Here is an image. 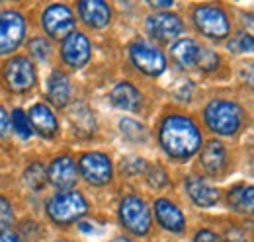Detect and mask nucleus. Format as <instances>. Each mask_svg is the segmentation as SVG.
<instances>
[{
    "instance_id": "obj_1",
    "label": "nucleus",
    "mask_w": 254,
    "mask_h": 242,
    "mask_svg": "<svg viewBox=\"0 0 254 242\" xmlns=\"http://www.w3.org/2000/svg\"><path fill=\"white\" fill-rule=\"evenodd\" d=\"M157 139L160 151L174 162L191 160L193 156H197L205 143L203 131L197 121L182 112L168 114L160 120Z\"/></svg>"
},
{
    "instance_id": "obj_2",
    "label": "nucleus",
    "mask_w": 254,
    "mask_h": 242,
    "mask_svg": "<svg viewBox=\"0 0 254 242\" xmlns=\"http://www.w3.org/2000/svg\"><path fill=\"white\" fill-rule=\"evenodd\" d=\"M201 120L215 139H235L247 129L249 112L239 100L211 98L201 110Z\"/></svg>"
},
{
    "instance_id": "obj_3",
    "label": "nucleus",
    "mask_w": 254,
    "mask_h": 242,
    "mask_svg": "<svg viewBox=\"0 0 254 242\" xmlns=\"http://www.w3.org/2000/svg\"><path fill=\"white\" fill-rule=\"evenodd\" d=\"M191 26L197 35L207 41L221 43L233 35V16L225 4L217 2H201L193 4L190 10Z\"/></svg>"
},
{
    "instance_id": "obj_4",
    "label": "nucleus",
    "mask_w": 254,
    "mask_h": 242,
    "mask_svg": "<svg viewBox=\"0 0 254 242\" xmlns=\"http://www.w3.org/2000/svg\"><path fill=\"white\" fill-rule=\"evenodd\" d=\"M118 219L120 225L129 235L137 239H145L153 231V211L147 199L139 193H127L120 199L118 205Z\"/></svg>"
},
{
    "instance_id": "obj_5",
    "label": "nucleus",
    "mask_w": 254,
    "mask_h": 242,
    "mask_svg": "<svg viewBox=\"0 0 254 242\" xmlns=\"http://www.w3.org/2000/svg\"><path fill=\"white\" fill-rule=\"evenodd\" d=\"M90 211V201L86 195L78 189H66V191H57L47 199L45 213L47 217L57 223V225H70L86 217Z\"/></svg>"
},
{
    "instance_id": "obj_6",
    "label": "nucleus",
    "mask_w": 254,
    "mask_h": 242,
    "mask_svg": "<svg viewBox=\"0 0 254 242\" xmlns=\"http://www.w3.org/2000/svg\"><path fill=\"white\" fill-rule=\"evenodd\" d=\"M129 62L145 76L159 78L168 68V57L157 43L149 39H135L127 47Z\"/></svg>"
},
{
    "instance_id": "obj_7",
    "label": "nucleus",
    "mask_w": 254,
    "mask_h": 242,
    "mask_svg": "<svg viewBox=\"0 0 254 242\" xmlns=\"http://www.w3.org/2000/svg\"><path fill=\"white\" fill-rule=\"evenodd\" d=\"M145 31L153 39V43L164 45V43H172V41L180 39L186 31V24H184L182 16L172 10L151 12L145 18Z\"/></svg>"
},
{
    "instance_id": "obj_8",
    "label": "nucleus",
    "mask_w": 254,
    "mask_h": 242,
    "mask_svg": "<svg viewBox=\"0 0 254 242\" xmlns=\"http://www.w3.org/2000/svg\"><path fill=\"white\" fill-rule=\"evenodd\" d=\"M76 166H78V178H82L88 185H96V187L108 185L116 174L110 154L100 151H88L80 154Z\"/></svg>"
},
{
    "instance_id": "obj_9",
    "label": "nucleus",
    "mask_w": 254,
    "mask_h": 242,
    "mask_svg": "<svg viewBox=\"0 0 254 242\" xmlns=\"http://www.w3.org/2000/svg\"><path fill=\"white\" fill-rule=\"evenodd\" d=\"M197 162H199V168H201V176H205L207 180L209 178H223L229 168H231V162H233V156L229 147L225 145V141L221 139H207L201 147V151L197 152Z\"/></svg>"
},
{
    "instance_id": "obj_10",
    "label": "nucleus",
    "mask_w": 254,
    "mask_h": 242,
    "mask_svg": "<svg viewBox=\"0 0 254 242\" xmlns=\"http://www.w3.org/2000/svg\"><path fill=\"white\" fill-rule=\"evenodd\" d=\"M43 30L51 39L63 41L76 28V14L68 4H49L43 10Z\"/></svg>"
},
{
    "instance_id": "obj_11",
    "label": "nucleus",
    "mask_w": 254,
    "mask_h": 242,
    "mask_svg": "<svg viewBox=\"0 0 254 242\" xmlns=\"http://www.w3.org/2000/svg\"><path fill=\"white\" fill-rule=\"evenodd\" d=\"M92 59V41L84 31L74 30L61 41V60L68 68L78 70Z\"/></svg>"
},
{
    "instance_id": "obj_12",
    "label": "nucleus",
    "mask_w": 254,
    "mask_h": 242,
    "mask_svg": "<svg viewBox=\"0 0 254 242\" xmlns=\"http://www.w3.org/2000/svg\"><path fill=\"white\" fill-rule=\"evenodd\" d=\"M26 30V18L20 12H0V55L14 53L24 43Z\"/></svg>"
},
{
    "instance_id": "obj_13",
    "label": "nucleus",
    "mask_w": 254,
    "mask_h": 242,
    "mask_svg": "<svg viewBox=\"0 0 254 242\" xmlns=\"http://www.w3.org/2000/svg\"><path fill=\"white\" fill-rule=\"evenodd\" d=\"M153 221H157L162 231L172 235H184L188 229V219L182 207L170 197H157L153 201Z\"/></svg>"
},
{
    "instance_id": "obj_14",
    "label": "nucleus",
    "mask_w": 254,
    "mask_h": 242,
    "mask_svg": "<svg viewBox=\"0 0 254 242\" xmlns=\"http://www.w3.org/2000/svg\"><path fill=\"white\" fill-rule=\"evenodd\" d=\"M184 193L188 195V199L195 207H201V209H211V207L219 205L223 199L221 189L217 185H213L201 174H188L186 176Z\"/></svg>"
},
{
    "instance_id": "obj_15",
    "label": "nucleus",
    "mask_w": 254,
    "mask_h": 242,
    "mask_svg": "<svg viewBox=\"0 0 254 242\" xmlns=\"http://www.w3.org/2000/svg\"><path fill=\"white\" fill-rule=\"evenodd\" d=\"M2 78L10 92L24 94L35 86V66L28 57H14L6 62Z\"/></svg>"
},
{
    "instance_id": "obj_16",
    "label": "nucleus",
    "mask_w": 254,
    "mask_h": 242,
    "mask_svg": "<svg viewBox=\"0 0 254 242\" xmlns=\"http://www.w3.org/2000/svg\"><path fill=\"white\" fill-rule=\"evenodd\" d=\"M47 182L57 187V191L74 189L78 182V166L70 154H59L51 160L47 168Z\"/></svg>"
},
{
    "instance_id": "obj_17",
    "label": "nucleus",
    "mask_w": 254,
    "mask_h": 242,
    "mask_svg": "<svg viewBox=\"0 0 254 242\" xmlns=\"http://www.w3.org/2000/svg\"><path fill=\"white\" fill-rule=\"evenodd\" d=\"M76 16L78 20L88 28V30L102 31L112 24L114 10L108 2L104 0H80L76 6Z\"/></svg>"
},
{
    "instance_id": "obj_18",
    "label": "nucleus",
    "mask_w": 254,
    "mask_h": 242,
    "mask_svg": "<svg viewBox=\"0 0 254 242\" xmlns=\"http://www.w3.org/2000/svg\"><path fill=\"white\" fill-rule=\"evenodd\" d=\"M225 205L241 217H254V183H235L223 193Z\"/></svg>"
},
{
    "instance_id": "obj_19",
    "label": "nucleus",
    "mask_w": 254,
    "mask_h": 242,
    "mask_svg": "<svg viewBox=\"0 0 254 242\" xmlns=\"http://www.w3.org/2000/svg\"><path fill=\"white\" fill-rule=\"evenodd\" d=\"M110 104L122 112H141L143 108V94L133 82H118L110 92Z\"/></svg>"
},
{
    "instance_id": "obj_20",
    "label": "nucleus",
    "mask_w": 254,
    "mask_h": 242,
    "mask_svg": "<svg viewBox=\"0 0 254 242\" xmlns=\"http://www.w3.org/2000/svg\"><path fill=\"white\" fill-rule=\"evenodd\" d=\"M201 43L195 41L193 37H180L170 43V59L180 68V70H191L195 68L197 55H199Z\"/></svg>"
},
{
    "instance_id": "obj_21",
    "label": "nucleus",
    "mask_w": 254,
    "mask_h": 242,
    "mask_svg": "<svg viewBox=\"0 0 254 242\" xmlns=\"http://www.w3.org/2000/svg\"><path fill=\"white\" fill-rule=\"evenodd\" d=\"M47 98L49 102L63 110L70 104V98H72V84H70V78L64 70H53L51 76H49V82H47Z\"/></svg>"
},
{
    "instance_id": "obj_22",
    "label": "nucleus",
    "mask_w": 254,
    "mask_h": 242,
    "mask_svg": "<svg viewBox=\"0 0 254 242\" xmlns=\"http://www.w3.org/2000/svg\"><path fill=\"white\" fill-rule=\"evenodd\" d=\"M30 125H32V129H35L45 139H53L59 133L57 116L45 104H35L32 108V112H30Z\"/></svg>"
},
{
    "instance_id": "obj_23",
    "label": "nucleus",
    "mask_w": 254,
    "mask_h": 242,
    "mask_svg": "<svg viewBox=\"0 0 254 242\" xmlns=\"http://www.w3.org/2000/svg\"><path fill=\"white\" fill-rule=\"evenodd\" d=\"M68 116H70V121H72V127H74L82 137H90L96 131V118H94V114H92V110H90L86 104L76 102V104L70 108Z\"/></svg>"
},
{
    "instance_id": "obj_24",
    "label": "nucleus",
    "mask_w": 254,
    "mask_h": 242,
    "mask_svg": "<svg viewBox=\"0 0 254 242\" xmlns=\"http://www.w3.org/2000/svg\"><path fill=\"white\" fill-rule=\"evenodd\" d=\"M227 49L233 55H254V33L245 28L233 31V35L227 39Z\"/></svg>"
},
{
    "instance_id": "obj_25",
    "label": "nucleus",
    "mask_w": 254,
    "mask_h": 242,
    "mask_svg": "<svg viewBox=\"0 0 254 242\" xmlns=\"http://www.w3.org/2000/svg\"><path fill=\"white\" fill-rule=\"evenodd\" d=\"M223 57L219 51L211 49V47H205L201 45L199 49V55H197V62H195V68L205 72V74H211V72H217L223 66Z\"/></svg>"
},
{
    "instance_id": "obj_26",
    "label": "nucleus",
    "mask_w": 254,
    "mask_h": 242,
    "mask_svg": "<svg viewBox=\"0 0 254 242\" xmlns=\"http://www.w3.org/2000/svg\"><path fill=\"white\" fill-rule=\"evenodd\" d=\"M120 129H122V133L126 135L127 139L133 141V143H143L145 137H147L145 125L141 121L131 120V118H124V120L120 121Z\"/></svg>"
},
{
    "instance_id": "obj_27",
    "label": "nucleus",
    "mask_w": 254,
    "mask_h": 242,
    "mask_svg": "<svg viewBox=\"0 0 254 242\" xmlns=\"http://www.w3.org/2000/svg\"><path fill=\"white\" fill-rule=\"evenodd\" d=\"M24 180H26V183H28L32 189L39 191V189H43V185L47 183V170H45L41 164H32V166L26 170Z\"/></svg>"
},
{
    "instance_id": "obj_28",
    "label": "nucleus",
    "mask_w": 254,
    "mask_h": 242,
    "mask_svg": "<svg viewBox=\"0 0 254 242\" xmlns=\"http://www.w3.org/2000/svg\"><path fill=\"white\" fill-rule=\"evenodd\" d=\"M145 176H147V183L153 189H164L170 183L166 170L162 166H159V164H149V170L145 172Z\"/></svg>"
},
{
    "instance_id": "obj_29",
    "label": "nucleus",
    "mask_w": 254,
    "mask_h": 242,
    "mask_svg": "<svg viewBox=\"0 0 254 242\" xmlns=\"http://www.w3.org/2000/svg\"><path fill=\"white\" fill-rule=\"evenodd\" d=\"M10 120H12V129H16V133H18L22 139H30V137H32L33 129H32V125H30V120H28V116H26L20 108H16V110L12 112Z\"/></svg>"
},
{
    "instance_id": "obj_30",
    "label": "nucleus",
    "mask_w": 254,
    "mask_h": 242,
    "mask_svg": "<svg viewBox=\"0 0 254 242\" xmlns=\"http://www.w3.org/2000/svg\"><path fill=\"white\" fill-rule=\"evenodd\" d=\"M221 242H251V233L247 227L235 223V225H229L221 235Z\"/></svg>"
},
{
    "instance_id": "obj_31",
    "label": "nucleus",
    "mask_w": 254,
    "mask_h": 242,
    "mask_svg": "<svg viewBox=\"0 0 254 242\" xmlns=\"http://www.w3.org/2000/svg\"><path fill=\"white\" fill-rule=\"evenodd\" d=\"M149 170V162H145L143 158H137V156H127L122 162V172L126 176H141Z\"/></svg>"
},
{
    "instance_id": "obj_32",
    "label": "nucleus",
    "mask_w": 254,
    "mask_h": 242,
    "mask_svg": "<svg viewBox=\"0 0 254 242\" xmlns=\"http://www.w3.org/2000/svg\"><path fill=\"white\" fill-rule=\"evenodd\" d=\"M30 53L39 62H47L51 57V43L45 37H33L30 41Z\"/></svg>"
},
{
    "instance_id": "obj_33",
    "label": "nucleus",
    "mask_w": 254,
    "mask_h": 242,
    "mask_svg": "<svg viewBox=\"0 0 254 242\" xmlns=\"http://www.w3.org/2000/svg\"><path fill=\"white\" fill-rule=\"evenodd\" d=\"M239 78H241L243 86L254 94V59L243 60V64L239 68Z\"/></svg>"
},
{
    "instance_id": "obj_34",
    "label": "nucleus",
    "mask_w": 254,
    "mask_h": 242,
    "mask_svg": "<svg viewBox=\"0 0 254 242\" xmlns=\"http://www.w3.org/2000/svg\"><path fill=\"white\" fill-rule=\"evenodd\" d=\"M12 223H14V209L6 197H0V233L8 231Z\"/></svg>"
},
{
    "instance_id": "obj_35",
    "label": "nucleus",
    "mask_w": 254,
    "mask_h": 242,
    "mask_svg": "<svg viewBox=\"0 0 254 242\" xmlns=\"http://www.w3.org/2000/svg\"><path fill=\"white\" fill-rule=\"evenodd\" d=\"M191 242H221V235L213 229H197L191 237Z\"/></svg>"
},
{
    "instance_id": "obj_36",
    "label": "nucleus",
    "mask_w": 254,
    "mask_h": 242,
    "mask_svg": "<svg viewBox=\"0 0 254 242\" xmlns=\"http://www.w3.org/2000/svg\"><path fill=\"white\" fill-rule=\"evenodd\" d=\"M10 131H12V120H10L8 112L4 108H0V137H8Z\"/></svg>"
},
{
    "instance_id": "obj_37",
    "label": "nucleus",
    "mask_w": 254,
    "mask_h": 242,
    "mask_svg": "<svg viewBox=\"0 0 254 242\" xmlns=\"http://www.w3.org/2000/svg\"><path fill=\"white\" fill-rule=\"evenodd\" d=\"M0 242H22V239L8 229V231H2L0 233Z\"/></svg>"
},
{
    "instance_id": "obj_38",
    "label": "nucleus",
    "mask_w": 254,
    "mask_h": 242,
    "mask_svg": "<svg viewBox=\"0 0 254 242\" xmlns=\"http://www.w3.org/2000/svg\"><path fill=\"white\" fill-rule=\"evenodd\" d=\"M110 242H135L131 237H126V235H120V237H116V239H112Z\"/></svg>"
},
{
    "instance_id": "obj_39",
    "label": "nucleus",
    "mask_w": 254,
    "mask_h": 242,
    "mask_svg": "<svg viewBox=\"0 0 254 242\" xmlns=\"http://www.w3.org/2000/svg\"><path fill=\"white\" fill-rule=\"evenodd\" d=\"M59 242H66V241H59Z\"/></svg>"
}]
</instances>
